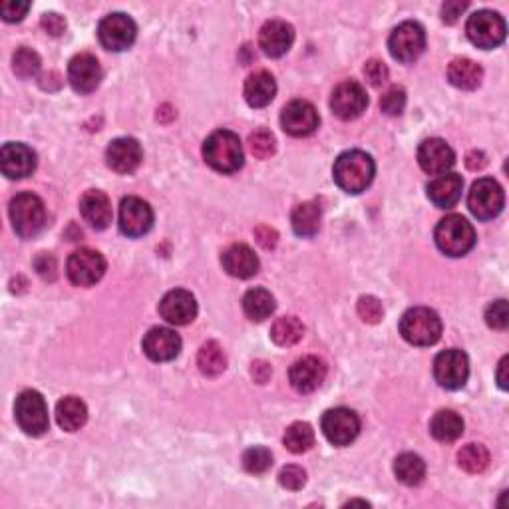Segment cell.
I'll list each match as a JSON object with an SVG mask.
<instances>
[{
	"mask_svg": "<svg viewBox=\"0 0 509 509\" xmlns=\"http://www.w3.org/2000/svg\"><path fill=\"white\" fill-rule=\"evenodd\" d=\"M377 173V165H374L372 157L361 152V149H350L338 155L332 168V178L335 183L346 194H362V191L370 186Z\"/></svg>",
	"mask_w": 509,
	"mask_h": 509,
	"instance_id": "1",
	"label": "cell"
},
{
	"mask_svg": "<svg viewBox=\"0 0 509 509\" xmlns=\"http://www.w3.org/2000/svg\"><path fill=\"white\" fill-rule=\"evenodd\" d=\"M203 157L219 173H235L243 168L245 162L239 136L229 130H217L205 139Z\"/></svg>",
	"mask_w": 509,
	"mask_h": 509,
	"instance_id": "2",
	"label": "cell"
},
{
	"mask_svg": "<svg viewBox=\"0 0 509 509\" xmlns=\"http://www.w3.org/2000/svg\"><path fill=\"white\" fill-rule=\"evenodd\" d=\"M400 335L414 346H432L441 337V321L436 311L414 306L400 319Z\"/></svg>",
	"mask_w": 509,
	"mask_h": 509,
	"instance_id": "3",
	"label": "cell"
},
{
	"mask_svg": "<svg viewBox=\"0 0 509 509\" xmlns=\"http://www.w3.org/2000/svg\"><path fill=\"white\" fill-rule=\"evenodd\" d=\"M438 249L448 257H464L475 245V231L462 215H448L433 231Z\"/></svg>",
	"mask_w": 509,
	"mask_h": 509,
	"instance_id": "4",
	"label": "cell"
},
{
	"mask_svg": "<svg viewBox=\"0 0 509 509\" xmlns=\"http://www.w3.org/2000/svg\"><path fill=\"white\" fill-rule=\"evenodd\" d=\"M11 221L16 235L30 239L46 225V207L35 194H19L11 202Z\"/></svg>",
	"mask_w": 509,
	"mask_h": 509,
	"instance_id": "5",
	"label": "cell"
},
{
	"mask_svg": "<svg viewBox=\"0 0 509 509\" xmlns=\"http://www.w3.org/2000/svg\"><path fill=\"white\" fill-rule=\"evenodd\" d=\"M14 416L20 430L28 436H43L48 430V406L43 394L36 390H24L16 398Z\"/></svg>",
	"mask_w": 509,
	"mask_h": 509,
	"instance_id": "6",
	"label": "cell"
},
{
	"mask_svg": "<svg viewBox=\"0 0 509 509\" xmlns=\"http://www.w3.org/2000/svg\"><path fill=\"white\" fill-rule=\"evenodd\" d=\"M467 38L481 50L497 48L505 40V20L494 11L473 12L465 24Z\"/></svg>",
	"mask_w": 509,
	"mask_h": 509,
	"instance_id": "7",
	"label": "cell"
},
{
	"mask_svg": "<svg viewBox=\"0 0 509 509\" xmlns=\"http://www.w3.org/2000/svg\"><path fill=\"white\" fill-rule=\"evenodd\" d=\"M388 48L394 60L410 64L418 60L425 48V30L420 22L406 20L392 30L388 38Z\"/></svg>",
	"mask_w": 509,
	"mask_h": 509,
	"instance_id": "8",
	"label": "cell"
},
{
	"mask_svg": "<svg viewBox=\"0 0 509 509\" xmlns=\"http://www.w3.org/2000/svg\"><path fill=\"white\" fill-rule=\"evenodd\" d=\"M505 203L504 189L494 178H481L472 186L467 207L480 221H489L502 213Z\"/></svg>",
	"mask_w": 509,
	"mask_h": 509,
	"instance_id": "9",
	"label": "cell"
},
{
	"mask_svg": "<svg viewBox=\"0 0 509 509\" xmlns=\"http://www.w3.org/2000/svg\"><path fill=\"white\" fill-rule=\"evenodd\" d=\"M138 36V27L128 14L112 12L98 24V38L106 50L112 52H123L128 50Z\"/></svg>",
	"mask_w": 509,
	"mask_h": 509,
	"instance_id": "10",
	"label": "cell"
},
{
	"mask_svg": "<svg viewBox=\"0 0 509 509\" xmlns=\"http://www.w3.org/2000/svg\"><path fill=\"white\" fill-rule=\"evenodd\" d=\"M106 273V258L102 253L94 251V249H78L68 257L66 263V274L72 285L76 287H91L104 277Z\"/></svg>",
	"mask_w": 509,
	"mask_h": 509,
	"instance_id": "11",
	"label": "cell"
},
{
	"mask_svg": "<svg viewBox=\"0 0 509 509\" xmlns=\"http://www.w3.org/2000/svg\"><path fill=\"white\" fill-rule=\"evenodd\" d=\"M433 377L441 388L460 390L465 386L470 377V361L465 353L457 348H449L440 353L433 361Z\"/></svg>",
	"mask_w": 509,
	"mask_h": 509,
	"instance_id": "12",
	"label": "cell"
},
{
	"mask_svg": "<svg viewBox=\"0 0 509 509\" xmlns=\"http://www.w3.org/2000/svg\"><path fill=\"white\" fill-rule=\"evenodd\" d=\"M322 432L330 444L335 446H348L356 440L358 432H361V420H358L356 412L348 410V408H332L322 416Z\"/></svg>",
	"mask_w": 509,
	"mask_h": 509,
	"instance_id": "13",
	"label": "cell"
},
{
	"mask_svg": "<svg viewBox=\"0 0 509 509\" xmlns=\"http://www.w3.org/2000/svg\"><path fill=\"white\" fill-rule=\"evenodd\" d=\"M366 106H369L366 90L354 80L342 82V84H338L330 96L332 112H335L337 118L345 120V122L356 120L358 115H362Z\"/></svg>",
	"mask_w": 509,
	"mask_h": 509,
	"instance_id": "14",
	"label": "cell"
},
{
	"mask_svg": "<svg viewBox=\"0 0 509 509\" xmlns=\"http://www.w3.org/2000/svg\"><path fill=\"white\" fill-rule=\"evenodd\" d=\"M321 118L314 106L306 99H293V102L282 107L281 114V126L289 136L293 138H305L319 128Z\"/></svg>",
	"mask_w": 509,
	"mask_h": 509,
	"instance_id": "15",
	"label": "cell"
},
{
	"mask_svg": "<svg viewBox=\"0 0 509 509\" xmlns=\"http://www.w3.org/2000/svg\"><path fill=\"white\" fill-rule=\"evenodd\" d=\"M154 211L149 203L139 197L122 199L120 205V229L128 237H141L152 229Z\"/></svg>",
	"mask_w": 509,
	"mask_h": 509,
	"instance_id": "16",
	"label": "cell"
},
{
	"mask_svg": "<svg viewBox=\"0 0 509 509\" xmlns=\"http://www.w3.org/2000/svg\"><path fill=\"white\" fill-rule=\"evenodd\" d=\"M327 378V364L316 356H305L297 361L289 370V380L300 394H311Z\"/></svg>",
	"mask_w": 509,
	"mask_h": 509,
	"instance_id": "17",
	"label": "cell"
},
{
	"mask_svg": "<svg viewBox=\"0 0 509 509\" xmlns=\"http://www.w3.org/2000/svg\"><path fill=\"white\" fill-rule=\"evenodd\" d=\"M68 80L78 94H90L102 82V66L91 54L74 56L68 64Z\"/></svg>",
	"mask_w": 509,
	"mask_h": 509,
	"instance_id": "18",
	"label": "cell"
},
{
	"mask_svg": "<svg viewBox=\"0 0 509 509\" xmlns=\"http://www.w3.org/2000/svg\"><path fill=\"white\" fill-rule=\"evenodd\" d=\"M418 163L420 168L430 175H441L452 170L456 163V154L444 139L430 138L422 141L418 147Z\"/></svg>",
	"mask_w": 509,
	"mask_h": 509,
	"instance_id": "19",
	"label": "cell"
},
{
	"mask_svg": "<svg viewBox=\"0 0 509 509\" xmlns=\"http://www.w3.org/2000/svg\"><path fill=\"white\" fill-rule=\"evenodd\" d=\"M160 314L170 324H175V327H183V324L194 322L197 316L195 297L191 295L189 290L183 289L170 290V293L162 298Z\"/></svg>",
	"mask_w": 509,
	"mask_h": 509,
	"instance_id": "20",
	"label": "cell"
},
{
	"mask_svg": "<svg viewBox=\"0 0 509 509\" xmlns=\"http://www.w3.org/2000/svg\"><path fill=\"white\" fill-rule=\"evenodd\" d=\"M144 353L154 362H170L181 350V338L175 330L165 327H155L144 337Z\"/></svg>",
	"mask_w": 509,
	"mask_h": 509,
	"instance_id": "21",
	"label": "cell"
},
{
	"mask_svg": "<svg viewBox=\"0 0 509 509\" xmlns=\"http://www.w3.org/2000/svg\"><path fill=\"white\" fill-rule=\"evenodd\" d=\"M295 43V28L285 20H269L258 32V46L271 58L285 56Z\"/></svg>",
	"mask_w": 509,
	"mask_h": 509,
	"instance_id": "22",
	"label": "cell"
},
{
	"mask_svg": "<svg viewBox=\"0 0 509 509\" xmlns=\"http://www.w3.org/2000/svg\"><path fill=\"white\" fill-rule=\"evenodd\" d=\"M0 168L8 179H24L36 170V154L24 144H6L0 152Z\"/></svg>",
	"mask_w": 509,
	"mask_h": 509,
	"instance_id": "23",
	"label": "cell"
},
{
	"mask_svg": "<svg viewBox=\"0 0 509 509\" xmlns=\"http://www.w3.org/2000/svg\"><path fill=\"white\" fill-rule=\"evenodd\" d=\"M144 160V152L138 139L133 138H118L114 139L106 149V162L114 171L131 173L139 168Z\"/></svg>",
	"mask_w": 509,
	"mask_h": 509,
	"instance_id": "24",
	"label": "cell"
},
{
	"mask_svg": "<svg viewBox=\"0 0 509 509\" xmlns=\"http://www.w3.org/2000/svg\"><path fill=\"white\" fill-rule=\"evenodd\" d=\"M80 213L84 217V221L94 227L96 231H104L110 227L112 223V203L104 191L90 189L80 199Z\"/></svg>",
	"mask_w": 509,
	"mask_h": 509,
	"instance_id": "25",
	"label": "cell"
},
{
	"mask_svg": "<svg viewBox=\"0 0 509 509\" xmlns=\"http://www.w3.org/2000/svg\"><path fill=\"white\" fill-rule=\"evenodd\" d=\"M464 189V179L457 173H441L436 179L428 183L430 202L440 210H452L460 202Z\"/></svg>",
	"mask_w": 509,
	"mask_h": 509,
	"instance_id": "26",
	"label": "cell"
},
{
	"mask_svg": "<svg viewBox=\"0 0 509 509\" xmlns=\"http://www.w3.org/2000/svg\"><path fill=\"white\" fill-rule=\"evenodd\" d=\"M223 269L227 271L231 277L237 279H249L257 274L258 271V258L253 253L251 247H247L243 243H235L227 247L221 255Z\"/></svg>",
	"mask_w": 509,
	"mask_h": 509,
	"instance_id": "27",
	"label": "cell"
},
{
	"mask_svg": "<svg viewBox=\"0 0 509 509\" xmlns=\"http://www.w3.org/2000/svg\"><path fill=\"white\" fill-rule=\"evenodd\" d=\"M243 94L251 107H265L273 102L274 94H277V84H274V78L269 72L258 70L247 78Z\"/></svg>",
	"mask_w": 509,
	"mask_h": 509,
	"instance_id": "28",
	"label": "cell"
},
{
	"mask_svg": "<svg viewBox=\"0 0 509 509\" xmlns=\"http://www.w3.org/2000/svg\"><path fill=\"white\" fill-rule=\"evenodd\" d=\"M449 84L460 90H475L483 80V70L478 62L470 58H456L448 68Z\"/></svg>",
	"mask_w": 509,
	"mask_h": 509,
	"instance_id": "29",
	"label": "cell"
},
{
	"mask_svg": "<svg viewBox=\"0 0 509 509\" xmlns=\"http://www.w3.org/2000/svg\"><path fill=\"white\" fill-rule=\"evenodd\" d=\"M58 425L66 432H76L88 420V408L76 396H66L56 406Z\"/></svg>",
	"mask_w": 509,
	"mask_h": 509,
	"instance_id": "30",
	"label": "cell"
},
{
	"mask_svg": "<svg viewBox=\"0 0 509 509\" xmlns=\"http://www.w3.org/2000/svg\"><path fill=\"white\" fill-rule=\"evenodd\" d=\"M293 231L298 237H313L321 227V207L314 202H305L297 205L290 215Z\"/></svg>",
	"mask_w": 509,
	"mask_h": 509,
	"instance_id": "31",
	"label": "cell"
},
{
	"mask_svg": "<svg viewBox=\"0 0 509 509\" xmlns=\"http://www.w3.org/2000/svg\"><path fill=\"white\" fill-rule=\"evenodd\" d=\"M430 432L438 441H456L464 433V420L454 410H440L432 418Z\"/></svg>",
	"mask_w": 509,
	"mask_h": 509,
	"instance_id": "32",
	"label": "cell"
},
{
	"mask_svg": "<svg viewBox=\"0 0 509 509\" xmlns=\"http://www.w3.org/2000/svg\"><path fill=\"white\" fill-rule=\"evenodd\" d=\"M243 311L247 319L261 322L274 313V298L265 289H251L243 297Z\"/></svg>",
	"mask_w": 509,
	"mask_h": 509,
	"instance_id": "33",
	"label": "cell"
},
{
	"mask_svg": "<svg viewBox=\"0 0 509 509\" xmlns=\"http://www.w3.org/2000/svg\"><path fill=\"white\" fill-rule=\"evenodd\" d=\"M394 473L398 481L406 483V486H420L425 478V464L420 456L402 454L396 457Z\"/></svg>",
	"mask_w": 509,
	"mask_h": 509,
	"instance_id": "34",
	"label": "cell"
},
{
	"mask_svg": "<svg viewBox=\"0 0 509 509\" xmlns=\"http://www.w3.org/2000/svg\"><path fill=\"white\" fill-rule=\"evenodd\" d=\"M197 366L205 377H219L227 369V356L217 342H205L197 354Z\"/></svg>",
	"mask_w": 509,
	"mask_h": 509,
	"instance_id": "35",
	"label": "cell"
},
{
	"mask_svg": "<svg viewBox=\"0 0 509 509\" xmlns=\"http://www.w3.org/2000/svg\"><path fill=\"white\" fill-rule=\"evenodd\" d=\"M305 337V327L297 316H282L271 329V338L279 346H293Z\"/></svg>",
	"mask_w": 509,
	"mask_h": 509,
	"instance_id": "36",
	"label": "cell"
},
{
	"mask_svg": "<svg viewBox=\"0 0 509 509\" xmlns=\"http://www.w3.org/2000/svg\"><path fill=\"white\" fill-rule=\"evenodd\" d=\"M285 448L293 454L308 452L314 446V430L311 424L306 422H295L290 424L285 432Z\"/></svg>",
	"mask_w": 509,
	"mask_h": 509,
	"instance_id": "37",
	"label": "cell"
},
{
	"mask_svg": "<svg viewBox=\"0 0 509 509\" xmlns=\"http://www.w3.org/2000/svg\"><path fill=\"white\" fill-rule=\"evenodd\" d=\"M457 464L467 473H481L489 465V452L481 444H467L457 452Z\"/></svg>",
	"mask_w": 509,
	"mask_h": 509,
	"instance_id": "38",
	"label": "cell"
},
{
	"mask_svg": "<svg viewBox=\"0 0 509 509\" xmlns=\"http://www.w3.org/2000/svg\"><path fill=\"white\" fill-rule=\"evenodd\" d=\"M12 70L19 78L28 80L35 78L40 70V56L32 48L22 46L20 50H16L12 58Z\"/></svg>",
	"mask_w": 509,
	"mask_h": 509,
	"instance_id": "39",
	"label": "cell"
},
{
	"mask_svg": "<svg viewBox=\"0 0 509 509\" xmlns=\"http://www.w3.org/2000/svg\"><path fill=\"white\" fill-rule=\"evenodd\" d=\"M249 147H251V154L257 160H269L277 149V141L269 130H255L251 136H249Z\"/></svg>",
	"mask_w": 509,
	"mask_h": 509,
	"instance_id": "40",
	"label": "cell"
},
{
	"mask_svg": "<svg viewBox=\"0 0 509 509\" xmlns=\"http://www.w3.org/2000/svg\"><path fill=\"white\" fill-rule=\"evenodd\" d=\"M273 465V454L266 448L255 446L243 454V467L249 473H265Z\"/></svg>",
	"mask_w": 509,
	"mask_h": 509,
	"instance_id": "41",
	"label": "cell"
},
{
	"mask_svg": "<svg viewBox=\"0 0 509 509\" xmlns=\"http://www.w3.org/2000/svg\"><path fill=\"white\" fill-rule=\"evenodd\" d=\"M380 107L384 114L388 115H400L406 107V91L400 86H392L386 94L380 99Z\"/></svg>",
	"mask_w": 509,
	"mask_h": 509,
	"instance_id": "42",
	"label": "cell"
},
{
	"mask_svg": "<svg viewBox=\"0 0 509 509\" xmlns=\"http://www.w3.org/2000/svg\"><path fill=\"white\" fill-rule=\"evenodd\" d=\"M356 311H358V316H361V319L364 322H369V324L380 322L382 316H384L382 303L377 297H370V295L361 297V300H358Z\"/></svg>",
	"mask_w": 509,
	"mask_h": 509,
	"instance_id": "43",
	"label": "cell"
},
{
	"mask_svg": "<svg viewBox=\"0 0 509 509\" xmlns=\"http://www.w3.org/2000/svg\"><path fill=\"white\" fill-rule=\"evenodd\" d=\"M486 322L491 329L505 330L509 324V313H507V300L499 298L496 303H491L486 311Z\"/></svg>",
	"mask_w": 509,
	"mask_h": 509,
	"instance_id": "44",
	"label": "cell"
},
{
	"mask_svg": "<svg viewBox=\"0 0 509 509\" xmlns=\"http://www.w3.org/2000/svg\"><path fill=\"white\" fill-rule=\"evenodd\" d=\"M279 483L287 489H303L306 483V472L300 465H285L279 473Z\"/></svg>",
	"mask_w": 509,
	"mask_h": 509,
	"instance_id": "45",
	"label": "cell"
},
{
	"mask_svg": "<svg viewBox=\"0 0 509 509\" xmlns=\"http://www.w3.org/2000/svg\"><path fill=\"white\" fill-rule=\"evenodd\" d=\"M364 76L366 80L370 82L372 86H382L384 82L388 80V68H386V64L377 60V58H372V60L366 62L364 66Z\"/></svg>",
	"mask_w": 509,
	"mask_h": 509,
	"instance_id": "46",
	"label": "cell"
},
{
	"mask_svg": "<svg viewBox=\"0 0 509 509\" xmlns=\"http://www.w3.org/2000/svg\"><path fill=\"white\" fill-rule=\"evenodd\" d=\"M30 8V3H22V0H8L0 6V12H3V19L6 22H20L24 16H27Z\"/></svg>",
	"mask_w": 509,
	"mask_h": 509,
	"instance_id": "47",
	"label": "cell"
},
{
	"mask_svg": "<svg viewBox=\"0 0 509 509\" xmlns=\"http://www.w3.org/2000/svg\"><path fill=\"white\" fill-rule=\"evenodd\" d=\"M35 269L38 271V274L46 281H54L56 279V261L54 257L50 253H40L35 258Z\"/></svg>",
	"mask_w": 509,
	"mask_h": 509,
	"instance_id": "48",
	"label": "cell"
},
{
	"mask_svg": "<svg viewBox=\"0 0 509 509\" xmlns=\"http://www.w3.org/2000/svg\"><path fill=\"white\" fill-rule=\"evenodd\" d=\"M470 6L467 3H462V0H448V3L441 4V20L446 24H454L457 19L465 12V8Z\"/></svg>",
	"mask_w": 509,
	"mask_h": 509,
	"instance_id": "49",
	"label": "cell"
},
{
	"mask_svg": "<svg viewBox=\"0 0 509 509\" xmlns=\"http://www.w3.org/2000/svg\"><path fill=\"white\" fill-rule=\"evenodd\" d=\"M40 24H43V28L48 32L50 36H60L66 30V20L56 12H46L43 16V20H40Z\"/></svg>",
	"mask_w": 509,
	"mask_h": 509,
	"instance_id": "50",
	"label": "cell"
},
{
	"mask_svg": "<svg viewBox=\"0 0 509 509\" xmlns=\"http://www.w3.org/2000/svg\"><path fill=\"white\" fill-rule=\"evenodd\" d=\"M255 237H257V243L261 245V247H265V249H273L274 245H277V241H279L277 231L271 229V227H266V225H261V227L255 229Z\"/></svg>",
	"mask_w": 509,
	"mask_h": 509,
	"instance_id": "51",
	"label": "cell"
},
{
	"mask_svg": "<svg viewBox=\"0 0 509 509\" xmlns=\"http://www.w3.org/2000/svg\"><path fill=\"white\" fill-rule=\"evenodd\" d=\"M271 374H273V369H271V364H269V362H265V361H255V362L251 364V377L255 378V382L265 384L266 380L271 378Z\"/></svg>",
	"mask_w": 509,
	"mask_h": 509,
	"instance_id": "52",
	"label": "cell"
},
{
	"mask_svg": "<svg viewBox=\"0 0 509 509\" xmlns=\"http://www.w3.org/2000/svg\"><path fill=\"white\" fill-rule=\"evenodd\" d=\"M486 163H488V162H486V154H483V152H470V154H467V157H465V165H467V168H470L472 171L481 170Z\"/></svg>",
	"mask_w": 509,
	"mask_h": 509,
	"instance_id": "53",
	"label": "cell"
},
{
	"mask_svg": "<svg viewBox=\"0 0 509 509\" xmlns=\"http://www.w3.org/2000/svg\"><path fill=\"white\" fill-rule=\"evenodd\" d=\"M507 362H509V358L504 356L502 362H499L497 366V384L502 390H507Z\"/></svg>",
	"mask_w": 509,
	"mask_h": 509,
	"instance_id": "54",
	"label": "cell"
}]
</instances>
